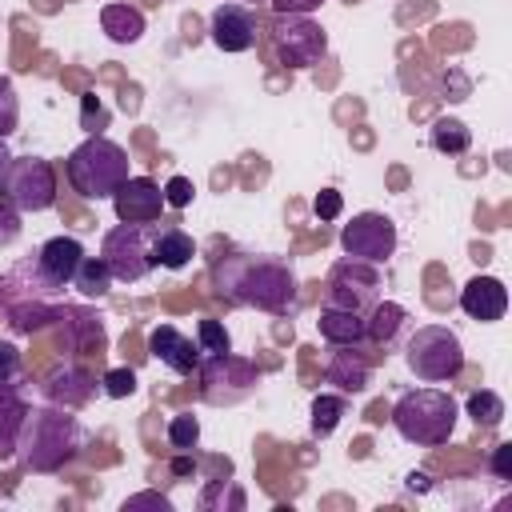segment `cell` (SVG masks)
Segmentation results:
<instances>
[{
	"mask_svg": "<svg viewBox=\"0 0 512 512\" xmlns=\"http://www.w3.org/2000/svg\"><path fill=\"white\" fill-rule=\"evenodd\" d=\"M132 508H160V512H168L172 504H168L160 492H136V496L124 500V512H132Z\"/></svg>",
	"mask_w": 512,
	"mask_h": 512,
	"instance_id": "8d00e7d4",
	"label": "cell"
},
{
	"mask_svg": "<svg viewBox=\"0 0 512 512\" xmlns=\"http://www.w3.org/2000/svg\"><path fill=\"white\" fill-rule=\"evenodd\" d=\"M404 364L416 380L424 384H440V380H456L464 368V344L452 328L444 324H424L408 336L404 344Z\"/></svg>",
	"mask_w": 512,
	"mask_h": 512,
	"instance_id": "5b68a950",
	"label": "cell"
},
{
	"mask_svg": "<svg viewBox=\"0 0 512 512\" xmlns=\"http://www.w3.org/2000/svg\"><path fill=\"white\" fill-rule=\"evenodd\" d=\"M24 416H28V404L16 396V388L0 392V456H12V452H16Z\"/></svg>",
	"mask_w": 512,
	"mask_h": 512,
	"instance_id": "7402d4cb",
	"label": "cell"
},
{
	"mask_svg": "<svg viewBox=\"0 0 512 512\" xmlns=\"http://www.w3.org/2000/svg\"><path fill=\"white\" fill-rule=\"evenodd\" d=\"M16 372H20V352H16V344L0 340V376L4 380H16Z\"/></svg>",
	"mask_w": 512,
	"mask_h": 512,
	"instance_id": "74e56055",
	"label": "cell"
},
{
	"mask_svg": "<svg viewBox=\"0 0 512 512\" xmlns=\"http://www.w3.org/2000/svg\"><path fill=\"white\" fill-rule=\"evenodd\" d=\"M216 292L260 308V312H288L296 304V272L276 256H224L216 264Z\"/></svg>",
	"mask_w": 512,
	"mask_h": 512,
	"instance_id": "6da1fadb",
	"label": "cell"
},
{
	"mask_svg": "<svg viewBox=\"0 0 512 512\" xmlns=\"http://www.w3.org/2000/svg\"><path fill=\"white\" fill-rule=\"evenodd\" d=\"M340 248L352 260L384 264L396 252V224L384 212H360L340 228Z\"/></svg>",
	"mask_w": 512,
	"mask_h": 512,
	"instance_id": "30bf717a",
	"label": "cell"
},
{
	"mask_svg": "<svg viewBox=\"0 0 512 512\" xmlns=\"http://www.w3.org/2000/svg\"><path fill=\"white\" fill-rule=\"evenodd\" d=\"M104 124H108V112H104V108H100V104H96L92 96H84V128H88V132L96 136V132H100Z\"/></svg>",
	"mask_w": 512,
	"mask_h": 512,
	"instance_id": "f35d334b",
	"label": "cell"
},
{
	"mask_svg": "<svg viewBox=\"0 0 512 512\" xmlns=\"http://www.w3.org/2000/svg\"><path fill=\"white\" fill-rule=\"evenodd\" d=\"M16 236H20V212L4 200V204H0V248H8Z\"/></svg>",
	"mask_w": 512,
	"mask_h": 512,
	"instance_id": "836d02e7",
	"label": "cell"
},
{
	"mask_svg": "<svg viewBox=\"0 0 512 512\" xmlns=\"http://www.w3.org/2000/svg\"><path fill=\"white\" fill-rule=\"evenodd\" d=\"M208 32H212V44L220 52H248V48H256L260 24H256L252 8H244V4H220V8H212Z\"/></svg>",
	"mask_w": 512,
	"mask_h": 512,
	"instance_id": "4fadbf2b",
	"label": "cell"
},
{
	"mask_svg": "<svg viewBox=\"0 0 512 512\" xmlns=\"http://www.w3.org/2000/svg\"><path fill=\"white\" fill-rule=\"evenodd\" d=\"M460 308H464V316H472L480 324L500 320L508 312V288H504V280H496V276H472L460 288Z\"/></svg>",
	"mask_w": 512,
	"mask_h": 512,
	"instance_id": "2e32d148",
	"label": "cell"
},
{
	"mask_svg": "<svg viewBox=\"0 0 512 512\" xmlns=\"http://www.w3.org/2000/svg\"><path fill=\"white\" fill-rule=\"evenodd\" d=\"M192 256H196V244H192V236L180 224L152 228V260L160 268H184Z\"/></svg>",
	"mask_w": 512,
	"mask_h": 512,
	"instance_id": "ac0fdd59",
	"label": "cell"
},
{
	"mask_svg": "<svg viewBox=\"0 0 512 512\" xmlns=\"http://www.w3.org/2000/svg\"><path fill=\"white\" fill-rule=\"evenodd\" d=\"M80 260H84L80 240H72V236H52V240H44L40 252H36V272H40V280H44L48 288H64V284H72Z\"/></svg>",
	"mask_w": 512,
	"mask_h": 512,
	"instance_id": "9a60e30c",
	"label": "cell"
},
{
	"mask_svg": "<svg viewBox=\"0 0 512 512\" xmlns=\"http://www.w3.org/2000/svg\"><path fill=\"white\" fill-rule=\"evenodd\" d=\"M408 488H412V492H428L432 484H428V476H424V472H408Z\"/></svg>",
	"mask_w": 512,
	"mask_h": 512,
	"instance_id": "60d3db41",
	"label": "cell"
},
{
	"mask_svg": "<svg viewBox=\"0 0 512 512\" xmlns=\"http://www.w3.org/2000/svg\"><path fill=\"white\" fill-rule=\"evenodd\" d=\"M340 416H344V396H332V392H320L316 400H312V432L316 436H332L336 432V424H340Z\"/></svg>",
	"mask_w": 512,
	"mask_h": 512,
	"instance_id": "4316f807",
	"label": "cell"
},
{
	"mask_svg": "<svg viewBox=\"0 0 512 512\" xmlns=\"http://www.w3.org/2000/svg\"><path fill=\"white\" fill-rule=\"evenodd\" d=\"M196 344L204 356H220V352H232V340H228V328L220 320H200L196 324Z\"/></svg>",
	"mask_w": 512,
	"mask_h": 512,
	"instance_id": "83f0119b",
	"label": "cell"
},
{
	"mask_svg": "<svg viewBox=\"0 0 512 512\" xmlns=\"http://www.w3.org/2000/svg\"><path fill=\"white\" fill-rule=\"evenodd\" d=\"M468 92H472L468 76H464L460 68H448V72H444V96H448V100H468Z\"/></svg>",
	"mask_w": 512,
	"mask_h": 512,
	"instance_id": "d590c367",
	"label": "cell"
},
{
	"mask_svg": "<svg viewBox=\"0 0 512 512\" xmlns=\"http://www.w3.org/2000/svg\"><path fill=\"white\" fill-rule=\"evenodd\" d=\"M112 208L124 224H152L164 212V188L148 176H128L116 192H112Z\"/></svg>",
	"mask_w": 512,
	"mask_h": 512,
	"instance_id": "7c38bea8",
	"label": "cell"
},
{
	"mask_svg": "<svg viewBox=\"0 0 512 512\" xmlns=\"http://www.w3.org/2000/svg\"><path fill=\"white\" fill-rule=\"evenodd\" d=\"M20 124V100H16V88L8 76H0V140H8Z\"/></svg>",
	"mask_w": 512,
	"mask_h": 512,
	"instance_id": "f546056e",
	"label": "cell"
},
{
	"mask_svg": "<svg viewBox=\"0 0 512 512\" xmlns=\"http://www.w3.org/2000/svg\"><path fill=\"white\" fill-rule=\"evenodd\" d=\"M276 16H312L324 0H268Z\"/></svg>",
	"mask_w": 512,
	"mask_h": 512,
	"instance_id": "e575fe53",
	"label": "cell"
},
{
	"mask_svg": "<svg viewBox=\"0 0 512 512\" xmlns=\"http://www.w3.org/2000/svg\"><path fill=\"white\" fill-rule=\"evenodd\" d=\"M72 284H76V288H80L88 300H100V296L108 292V284H112V272H108L104 256H84V260L76 264Z\"/></svg>",
	"mask_w": 512,
	"mask_h": 512,
	"instance_id": "d4e9b609",
	"label": "cell"
},
{
	"mask_svg": "<svg viewBox=\"0 0 512 512\" xmlns=\"http://www.w3.org/2000/svg\"><path fill=\"white\" fill-rule=\"evenodd\" d=\"M272 52L280 68H312L328 52V32L312 16H276Z\"/></svg>",
	"mask_w": 512,
	"mask_h": 512,
	"instance_id": "ba28073f",
	"label": "cell"
},
{
	"mask_svg": "<svg viewBox=\"0 0 512 512\" xmlns=\"http://www.w3.org/2000/svg\"><path fill=\"white\" fill-rule=\"evenodd\" d=\"M0 188L16 212H44L56 204V172L40 156H12L0 176Z\"/></svg>",
	"mask_w": 512,
	"mask_h": 512,
	"instance_id": "8992f818",
	"label": "cell"
},
{
	"mask_svg": "<svg viewBox=\"0 0 512 512\" xmlns=\"http://www.w3.org/2000/svg\"><path fill=\"white\" fill-rule=\"evenodd\" d=\"M8 160H12V152L4 148V140H0V176H4V168H8Z\"/></svg>",
	"mask_w": 512,
	"mask_h": 512,
	"instance_id": "7bdbcfd3",
	"label": "cell"
},
{
	"mask_svg": "<svg viewBox=\"0 0 512 512\" xmlns=\"http://www.w3.org/2000/svg\"><path fill=\"white\" fill-rule=\"evenodd\" d=\"M340 208H344V196H340L336 188H324V192H316V200H312V212H316L320 220H336Z\"/></svg>",
	"mask_w": 512,
	"mask_h": 512,
	"instance_id": "d6a6232c",
	"label": "cell"
},
{
	"mask_svg": "<svg viewBox=\"0 0 512 512\" xmlns=\"http://www.w3.org/2000/svg\"><path fill=\"white\" fill-rule=\"evenodd\" d=\"M244 4H268V0H244Z\"/></svg>",
	"mask_w": 512,
	"mask_h": 512,
	"instance_id": "f6af8a7d",
	"label": "cell"
},
{
	"mask_svg": "<svg viewBox=\"0 0 512 512\" xmlns=\"http://www.w3.org/2000/svg\"><path fill=\"white\" fill-rule=\"evenodd\" d=\"M48 396H52L60 408H80V404L92 396V380H88L84 372H76V368H64V372H56V376L48 380Z\"/></svg>",
	"mask_w": 512,
	"mask_h": 512,
	"instance_id": "cb8c5ba5",
	"label": "cell"
},
{
	"mask_svg": "<svg viewBox=\"0 0 512 512\" xmlns=\"http://www.w3.org/2000/svg\"><path fill=\"white\" fill-rule=\"evenodd\" d=\"M148 352L164 364V368H172V372H180V376H192L196 368H200V360H204V352H200V344H192L180 328H172V324H156L152 332H148Z\"/></svg>",
	"mask_w": 512,
	"mask_h": 512,
	"instance_id": "5bb4252c",
	"label": "cell"
},
{
	"mask_svg": "<svg viewBox=\"0 0 512 512\" xmlns=\"http://www.w3.org/2000/svg\"><path fill=\"white\" fill-rule=\"evenodd\" d=\"M492 472L500 480H512V444H496L492 448Z\"/></svg>",
	"mask_w": 512,
	"mask_h": 512,
	"instance_id": "ab89813d",
	"label": "cell"
},
{
	"mask_svg": "<svg viewBox=\"0 0 512 512\" xmlns=\"http://www.w3.org/2000/svg\"><path fill=\"white\" fill-rule=\"evenodd\" d=\"M172 472H176V476H188V472H192V460H188V456H176V460H172Z\"/></svg>",
	"mask_w": 512,
	"mask_h": 512,
	"instance_id": "b9f144b4",
	"label": "cell"
},
{
	"mask_svg": "<svg viewBox=\"0 0 512 512\" xmlns=\"http://www.w3.org/2000/svg\"><path fill=\"white\" fill-rule=\"evenodd\" d=\"M196 372L204 376V400H212V404H232V400L248 396V388L256 384V364L236 360L232 352L200 360Z\"/></svg>",
	"mask_w": 512,
	"mask_h": 512,
	"instance_id": "8fae6325",
	"label": "cell"
},
{
	"mask_svg": "<svg viewBox=\"0 0 512 512\" xmlns=\"http://www.w3.org/2000/svg\"><path fill=\"white\" fill-rule=\"evenodd\" d=\"M464 412L472 416L476 428H496L504 420V400L492 392V388H476L468 400H464Z\"/></svg>",
	"mask_w": 512,
	"mask_h": 512,
	"instance_id": "484cf974",
	"label": "cell"
},
{
	"mask_svg": "<svg viewBox=\"0 0 512 512\" xmlns=\"http://www.w3.org/2000/svg\"><path fill=\"white\" fill-rule=\"evenodd\" d=\"M8 388H12V380H4V376H0V392H8Z\"/></svg>",
	"mask_w": 512,
	"mask_h": 512,
	"instance_id": "ee69618b",
	"label": "cell"
},
{
	"mask_svg": "<svg viewBox=\"0 0 512 512\" xmlns=\"http://www.w3.org/2000/svg\"><path fill=\"white\" fill-rule=\"evenodd\" d=\"M196 440H200V420H196V416L180 412V416L168 420V444H172L176 452H192Z\"/></svg>",
	"mask_w": 512,
	"mask_h": 512,
	"instance_id": "f1b7e54d",
	"label": "cell"
},
{
	"mask_svg": "<svg viewBox=\"0 0 512 512\" xmlns=\"http://www.w3.org/2000/svg\"><path fill=\"white\" fill-rule=\"evenodd\" d=\"M404 324H408V312H404L400 304H392V300H376V304L364 312V340L388 348V344L404 332Z\"/></svg>",
	"mask_w": 512,
	"mask_h": 512,
	"instance_id": "d6986e66",
	"label": "cell"
},
{
	"mask_svg": "<svg viewBox=\"0 0 512 512\" xmlns=\"http://www.w3.org/2000/svg\"><path fill=\"white\" fill-rule=\"evenodd\" d=\"M64 172L72 192H80L84 200H112V192L128 180V152L116 140L96 132L80 148H72Z\"/></svg>",
	"mask_w": 512,
	"mask_h": 512,
	"instance_id": "3957f363",
	"label": "cell"
},
{
	"mask_svg": "<svg viewBox=\"0 0 512 512\" xmlns=\"http://www.w3.org/2000/svg\"><path fill=\"white\" fill-rule=\"evenodd\" d=\"M112 280L120 284H136L144 280L156 260H152V224H116L108 236H104V248H100Z\"/></svg>",
	"mask_w": 512,
	"mask_h": 512,
	"instance_id": "52a82bcc",
	"label": "cell"
},
{
	"mask_svg": "<svg viewBox=\"0 0 512 512\" xmlns=\"http://www.w3.org/2000/svg\"><path fill=\"white\" fill-rule=\"evenodd\" d=\"M376 300H380V272H376V264H364V260L348 256V260H340L328 272V284H324V304L328 308L368 312Z\"/></svg>",
	"mask_w": 512,
	"mask_h": 512,
	"instance_id": "9c48e42d",
	"label": "cell"
},
{
	"mask_svg": "<svg viewBox=\"0 0 512 512\" xmlns=\"http://www.w3.org/2000/svg\"><path fill=\"white\" fill-rule=\"evenodd\" d=\"M428 144H432L440 156H464L468 144H472V132H468L464 120H456V116H440V120L432 124V132H428Z\"/></svg>",
	"mask_w": 512,
	"mask_h": 512,
	"instance_id": "603a6c76",
	"label": "cell"
},
{
	"mask_svg": "<svg viewBox=\"0 0 512 512\" xmlns=\"http://www.w3.org/2000/svg\"><path fill=\"white\" fill-rule=\"evenodd\" d=\"M80 424L68 416V408H28L24 428H20V456L32 472H56L80 452Z\"/></svg>",
	"mask_w": 512,
	"mask_h": 512,
	"instance_id": "7a4b0ae2",
	"label": "cell"
},
{
	"mask_svg": "<svg viewBox=\"0 0 512 512\" xmlns=\"http://www.w3.org/2000/svg\"><path fill=\"white\" fill-rule=\"evenodd\" d=\"M324 380L336 384L340 392H364L368 388V360L344 344L340 352H332V360L324 368Z\"/></svg>",
	"mask_w": 512,
	"mask_h": 512,
	"instance_id": "ffe728a7",
	"label": "cell"
},
{
	"mask_svg": "<svg viewBox=\"0 0 512 512\" xmlns=\"http://www.w3.org/2000/svg\"><path fill=\"white\" fill-rule=\"evenodd\" d=\"M456 400L440 388H412L392 404V424L408 444L436 448L456 432Z\"/></svg>",
	"mask_w": 512,
	"mask_h": 512,
	"instance_id": "277c9868",
	"label": "cell"
},
{
	"mask_svg": "<svg viewBox=\"0 0 512 512\" xmlns=\"http://www.w3.org/2000/svg\"><path fill=\"white\" fill-rule=\"evenodd\" d=\"M316 328H320V336L328 340V344H336V348H356V344H364V312H348V308H320V320H316Z\"/></svg>",
	"mask_w": 512,
	"mask_h": 512,
	"instance_id": "e0dca14e",
	"label": "cell"
},
{
	"mask_svg": "<svg viewBox=\"0 0 512 512\" xmlns=\"http://www.w3.org/2000/svg\"><path fill=\"white\" fill-rule=\"evenodd\" d=\"M192 192H196V188H192L188 176H172V180L164 184V204H168V208H188V204H192Z\"/></svg>",
	"mask_w": 512,
	"mask_h": 512,
	"instance_id": "1f68e13d",
	"label": "cell"
},
{
	"mask_svg": "<svg viewBox=\"0 0 512 512\" xmlns=\"http://www.w3.org/2000/svg\"><path fill=\"white\" fill-rule=\"evenodd\" d=\"M100 28L116 44H136L144 36V12L132 4H104L100 8Z\"/></svg>",
	"mask_w": 512,
	"mask_h": 512,
	"instance_id": "44dd1931",
	"label": "cell"
},
{
	"mask_svg": "<svg viewBox=\"0 0 512 512\" xmlns=\"http://www.w3.org/2000/svg\"><path fill=\"white\" fill-rule=\"evenodd\" d=\"M104 392H108L112 400L132 396V392H136V372H132V368H112V372H104Z\"/></svg>",
	"mask_w": 512,
	"mask_h": 512,
	"instance_id": "4dcf8cb0",
	"label": "cell"
}]
</instances>
